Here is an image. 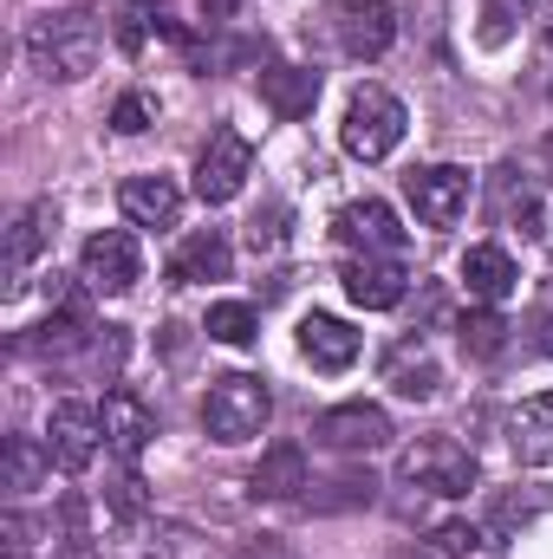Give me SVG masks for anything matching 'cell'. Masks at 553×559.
I'll use <instances>...</instances> for the list:
<instances>
[{
    "label": "cell",
    "instance_id": "obj_1",
    "mask_svg": "<svg viewBox=\"0 0 553 559\" xmlns=\"http://www.w3.org/2000/svg\"><path fill=\"white\" fill-rule=\"evenodd\" d=\"M98 46H105V33H98V20H92L85 7L46 13V20L26 26V59H33L46 79H66V85L98 66Z\"/></svg>",
    "mask_w": 553,
    "mask_h": 559
},
{
    "label": "cell",
    "instance_id": "obj_2",
    "mask_svg": "<svg viewBox=\"0 0 553 559\" xmlns=\"http://www.w3.org/2000/svg\"><path fill=\"white\" fill-rule=\"evenodd\" d=\"M404 105L385 92V85H358L352 92V105H345V124H339V143H345V156H358V163H385L398 143H404Z\"/></svg>",
    "mask_w": 553,
    "mask_h": 559
},
{
    "label": "cell",
    "instance_id": "obj_3",
    "mask_svg": "<svg viewBox=\"0 0 553 559\" xmlns=\"http://www.w3.org/2000/svg\"><path fill=\"white\" fill-rule=\"evenodd\" d=\"M268 417H274V397H268V384H261L255 371H228V378H215L209 397H202V429H209L215 442H248V436H261Z\"/></svg>",
    "mask_w": 553,
    "mask_h": 559
},
{
    "label": "cell",
    "instance_id": "obj_4",
    "mask_svg": "<svg viewBox=\"0 0 553 559\" xmlns=\"http://www.w3.org/2000/svg\"><path fill=\"white\" fill-rule=\"evenodd\" d=\"M398 481H411L423 495H469L475 488V455L456 436H423L398 455Z\"/></svg>",
    "mask_w": 553,
    "mask_h": 559
},
{
    "label": "cell",
    "instance_id": "obj_5",
    "mask_svg": "<svg viewBox=\"0 0 553 559\" xmlns=\"http://www.w3.org/2000/svg\"><path fill=\"white\" fill-rule=\"evenodd\" d=\"M248 169H255V143L222 124V131H209L202 156H196V195L209 209H222V202H235L248 189Z\"/></svg>",
    "mask_w": 553,
    "mask_h": 559
},
{
    "label": "cell",
    "instance_id": "obj_6",
    "mask_svg": "<svg viewBox=\"0 0 553 559\" xmlns=\"http://www.w3.org/2000/svg\"><path fill=\"white\" fill-rule=\"evenodd\" d=\"M404 195H411V209H416L423 228H456V222L469 215V169H456V163L411 169V176H404Z\"/></svg>",
    "mask_w": 553,
    "mask_h": 559
},
{
    "label": "cell",
    "instance_id": "obj_7",
    "mask_svg": "<svg viewBox=\"0 0 553 559\" xmlns=\"http://www.w3.org/2000/svg\"><path fill=\"white\" fill-rule=\"evenodd\" d=\"M98 442H105V417L92 411V404H52V423H46V449H52V462L66 468V475H85L92 462H98Z\"/></svg>",
    "mask_w": 553,
    "mask_h": 559
},
{
    "label": "cell",
    "instance_id": "obj_8",
    "mask_svg": "<svg viewBox=\"0 0 553 559\" xmlns=\"http://www.w3.org/2000/svg\"><path fill=\"white\" fill-rule=\"evenodd\" d=\"M143 274V261H138V241L125 235V228H105V235H92L85 241V254H79V280L92 286V293H131Z\"/></svg>",
    "mask_w": 553,
    "mask_h": 559
},
{
    "label": "cell",
    "instance_id": "obj_9",
    "mask_svg": "<svg viewBox=\"0 0 553 559\" xmlns=\"http://www.w3.org/2000/svg\"><path fill=\"white\" fill-rule=\"evenodd\" d=\"M313 436H319L326 449H339V455H372V449L391 442V417H385L378 404L352 397V404H332L326 417L313 423Z\"/></svg>",
    "mask_w": 553,
    "mask_h": 559
},
{
    "label": "cell",
    "instance_id": "obj_10",
    "mask_svg": "<svg viewBox=\"0 0 553 559\" xmlns=\"http://www.w3.org/2000/svg\"><path fill=\"white\" fill-rule=\"evenodd\" d=\"M332 241L352 248V254H404V228H398V215H391L378 195L345 202V209L332 215Z\"/></svg>",
    "mask_w": 553,
    "mask_h": 559
},
{
    "label": "cell",
    "instance_id": "obj_11",
    "mask_svg": "<svg viewBox=\"0 0 553 559\" xmlns=\"http://www.w3.org/2000/svg\"><path fill=\"white\" fill-rule=\"evenodd\" d=\"M332 26H339V46H345L352 59H385L391 39H398L391 0H339V7H332Z\"/></svg>",
    "mask_w": 553,
    "mask_h": 559
},
{
    "label": "cell",
    "instance_id": "obj_12",
    "mask_svg": "<svg viewBox=\"0 0 553 559\" xmlns=\"http://www.w3.org/2000/svg\"><path fill=\"white\" fill-rule=\"evenodd\" d=\"M339 280H345V299L365 306V312H391V306L404 299V286H411L404 254H352Z\"/></svg>",
    "mask_w": 553,
    "mask_h": 559
},
{
    "label": "cell",
    "instance_id": "obj_13",
    "mask_svg": "<svg viewBox=\"0 0 553 559\" xmlns=\"http://www.w3.org/2000/svg\"><path fill=\"white\" fill-rule=\"evenodd\" d=\"M52 228H59V209H52V202H26V209L13 215V228H7V293L26 286L20 274L52 248Z\"/></svg>",
    "mask_w": 553,
    "mask_h": 559
},
{
    "label": "cell",
    "instance_id": "obj_14",
    "mask_svg": "<svg viewBox=\"0 0 553 559\" xmlns=\"http://www.w3.org/2000/svg\"><path fill=\"white\" fill-rule=\"evenodd\" d=\"M98 417H105V449H111L118 462H138L143 449H150V436H156V417L143 411L138 391H111V397L98 404Z\"/></svg>",
    "mask_w": 553,
    "mask_h": 559
},
{
    "label": "cell",
    "instance_id": "obj_15",
    "mask_svg": "<svg viewBox=\"0 0 553 559\" xmlns=\"http://www.w3.org/2000/svg\"><path fill=\"white\" fill-rule=\"evenodd\" d=\"M299 352L313 358V371H352L358 365V332L332 312H306L299 319Z\"/></svg>",
    "mask_w": 553,
    "mask_h": 559
},
{
    "label": "cell",
    "instance_id": "obj_16",
    "mask_svg": "<svg viewBox=\"0 0 553 559\" xmlns=\"http://www.w3.org/2000/svg\"><path fill=\"white\" fill-rule=\"evenodd\" d=\"M261 105L274 111L280 124H299L319 105V72L313 66H268L261 72Z\"/></svg>",
    "mask_w": 553,
    "mask_h": 559
},
{
    "label": "cell",
    "instance_id": "obj_17",
    "mask_svg": "<svg viewBox=\"0 0 553 559\" xmlns=\"http://www.w3.org/2000/svg\"><path fill=\"white\" fill-rule=\"evenodd\" d=\"M118 209H125L131 228H169V222L183 215V189H176L169 176H131V182L118 189Z\"/></svg>",
    "mask_w": 553,
    "mask_h": 559
},
{
    "label": "cell",
    "instance_id": "obj_18",
    "mask_svg": "<svg viewBox=\"0 0 553 559\" xmlns=\"http://www.w3.org/2000/svg\"><path fill=\"white\" fill-rule=\"evenodd\" d=\"M462 286H469V299L502 306V299L521 286V267H515V254H508V248L482 241V248H469V254H462Z\"/></svg>",
    "mask_w": 553,
    "mask_h": 559
},
{
    "label": "cell",
    "instance_id": "obj_19",
    "mask_svg": "<svg viewBox=\"0 0 553 559\" xmlns=\"http://www.w3.org/2000/svg\"><path fill=\"white\" fill-rule=\"evenodd\" d=\"M508 449H515V462H528V468H553V391L528 397V404L508 417Z\"/></svg>",
    "mask_w": 553,
    "mask_h": 559
},
{
    "label": "cell",
    "instance_id": "obj_20",
    "mask_svg": "<svg viewBox=\"0 0 553 559\" xmlns=\"http://www.w3.org/2000/svg\"><path fill=\"white\" fill-rule=\"evenodd\" d=\"M228 267H235V254H228L222 228H196V235L169 254V280H176V286H196V280H228Z\"/></svg>",
    "mask_w": 553,
    "mask_h": 559
},
{
    "label": "cell",
    "instance_id": "obj_21",
    "mask_svg": "<svg viewBox=\"0 0 553 559\" xmlns=\"http://www.w3.org/2000/svg\"><path fill=\"white\" fill-rule=\"evenodd\" d=\"M92 338V319H85V299H66L46 325H33L26 338H20V352H33V358H72L79 345Z\"/></svg>",
    "mask_w": 553,
    "mask_h": 559
},
{
    "label": "cell",
    "instance_id": "obj_22",
    "mask_svg": "<svg viewBox=\"0 0 553 559\" xmlns=\"http://www.w3.org/2000/svg\"><path fill=\"white\" fill-rule=\"evenodd\" d=\"M248 488H255L261 501H293L299 488H313V481H306V455H299V442H274V449L255 462Z\"/></svg>",
    "mask_w": 553,
    "mask_h": 559
},
{
    "label": "cell",
    "instance_id": "obj_23",
    "mask_svg": "<svg viewBox=\"0 0 553 559\" xmlns=\"http://www.w3.org/2000/svg\"><path fill=\"white\" fill-rule=\"evenodd\" d=\"M0 468H7V488H13V495H26V488H39V481H46L52 449H39L33 436H7V442H0Z\"/></svg>",
    "mask_w": 553,
    "mask_h": 559
},
{
    "label": "cell",
    "instance_id": "obj_24",
    "mask_svg": "<svg viewBox=\"0 0 553 559\" xmlns=\"http://www.w3.org/2000/svg\"><path fill=\"white\" fill-rule=\"evenodd\" d=\"M456 338H462L469 358H502V345H508V319H502L495 306H475V312L456 319Z\"/></svg>",
    "mask_w": 553,
    "mask_h": 559
},
{
    "label": "cell",
    "instance_id": "obj_25",
    "mask_svg": "<svg viewBox=\"0 0 553 559\" xmlns=\"http://www.w3.org/2000/svg\"><path fill=\"white\" fill-rule=\"evenodd\" d=\"M255 332H261V312L255 306H242V299L209 306V338L215 345H255Z\"/></svg>",
    "mask_w": 553,
    "mask_h": 559
},
{
    "label": "cell",
    "instance_id": "obj_26",
    "mask_svg": "<svg viewBox=\"0 0 553 559\" xmlns=\"http://www.w3.org/2000/svg\"><path fill=\"white\" fill-rule=\"evenodd\" d=\"M391 391H398V397H411V404H430V397H436V365H430V358H423V352H398V358H391Z\"/></svg>",
    "mask_w": 553,
    "mask_h": 559
},
{
    "label": "cell",
    "instance_id": "obj_27",
    "mask_svg": "<svg viewBox=\"0 0 553 559\" xmlns=\"http://www.w3.org/2000/svg\"><path fill=\"white\" fill-rule=\"evenodd\" d=\"M150 33H163V7H150V0H125V13H118V46L138 59Z\"/></svg>",
    "mask_w": 553,
    "mask_h": 559
},
{
    "label": "cell",
    "instance_id": "obj_28",
    "mask_svg": "<svg viewBox=\"0 0 553 559\" xmlns=\"http://www.w3.org/2000/svg\"><path fill=\"white\" fill-rule=\"evenodd\" d=\"M150 124H156V98H150V92H125V98L111 105V131H118V138H143Z\"/></svg>",
    "mask_w": 553,
    "mask_h": 559
},
{
    "label": "cell",
    "instance_id": "obj_29",
    "mask_svg": "<svg viewBox=\"0 0 553 559\" xmlns=\"http://www.w3.org/2000/svg\"><path fill=\"white\" fill-rule=\"evenodd\" d=\"M495 195H502V215H521V222L534 228V195H528V182H521V169H515V163H502V169H495Z\"/></svg>",
    "mask_w": 553,
    "mask_h": 559
},
{
    "label": "cell",
    "instance_id": "obj_30",
    "mask_svg": "<svg viewBox=\"0 0 553 559\" xmlns=\"http://www.w3.org/2000/svg\"><path fill=\"white\" fill-rule=\"evenodd\" d=\"M248 248H255V254H280V248H286V209H280V202L248 222Z\"/></svg>",
    "mask_w": 553,
    "mask_h": 559
},
{
    "label": "cell",
    "instance_id": "obj_31",
    "mask_svg": "<svg viewBox=\"0 0 553 559\" xmlns=\"http://www.w3.org/2000/svg\"><path fill=\"white\" fill-rule=\"evenodd\" d=\"M332 495H313V508H358V501H372V475H339V481H326Z\"/></svg>",
    "mask_w": 553,
    "mask_h": 559
},
{
    "label": "cell",
    "instance_id": "obj_32",
    "mask_svg": "<svg viewBox=\"0 0 553 559\" xmlns=\"http://www.w3.org/2000/svg\"><path fill=\"white\" fill-rule=\"evenodd\" d=\"M143 508H150V495H143V481H138V475L125 468V475L111 481V514H118V521H138Z\"/></svg>",
    "mask_w": 553,
    "mask_h": 559
},
{
    "label": "cell",
    "instance_id": "obj_33",
    "mask_svg": "<svg viewBox=\"0 0 553 559\" xmlns=\"http://www.w3.org/2000/svg\"><path fill=\"white\" fill-rule=\"evenodd\" d=\"M436 547H443V554H456V559H469L475 547H482V527H462V521H443V527H436Z\"/></svg>",
    "mask_w": 553,
    "mask_h": 559
},
{
    "label": "cell",
    "instance_id": "obj_34",
    "mask_svg": "<svg viewBox=\"0 0 553 559\" xmlns=\"http://www.w3.org/2000/svg\"><path fill=\"white\" fill-rule=\"evenodd\" d=\"M508 39H515V13H502V7L482 0V46H508Z\"/></svg>",
    "mask_w": 553,
    "mask_h": 559
},
{
    "label": "cell",
    "instance_id": "obj_35",
    "mask_svg": "<svg viewBox=\"0 0 553 559\" xmlns=\"http://www.w3.org/2000/svg\"><path fill=\"white\" fill-rule=\"evenodd\" d=\"M528 514H534V501H495V514H489V527H495V534H508V527H521Z\"/></svg>",
    "mask_w": 553,
    "mask_h": 559
},
{
    "label": "cell",
    "instance_id": "obj_36",
    "mask_svg": "<svg viewBox=\"0 0 553 559\" xmlns=\"http://www.w3.org/2000/svg\"><path fill=\"white\" fill-rule=\"evenodd\" d=\"M0 527H7V547H13V559H20L26 547H33V521H26V514H7Z\"/></svg>",
    "mask_w": 553,
    "mask_h": 559
},
{
    "label": "cell",
    "instance_id": "obj_37",
    "mask_svg": "<svg viewBox=\"0 0 553 559\" xmlns=\"http://www.w3.org/2000/svg\"><path fill=\"white\" fill-rule=\"evenodd\" d=\"M235 7H242V0H202V13H209V20H235Z\"/></svg>",
    "mask_w": 553,
    "mask_h": 559
},
{
    "label": "cell",
    "instance_id": "obj_38",
    "mask_svg": "<svg viewBox=\"0 0 553 559\" xmlns=\"http://www.w3.org/2000/svg\"><path fill=\"white\" fill-rule=\"evenodd\" d=\"M534 345L553 358V312H541V325H534Z\"/></svg>",
    "mask_w": 553,
    "mask_h": 559
},
{
    "label": "cell",
    "instance_id": "obj_39",
    "mask_svg": "<svg viewBox=\"0 0 553 559\" xmlns=\"http://www.w3.org/2000/svg\"><path fill=\"white\" fill-rule=\"evenodd\" d=\"M385 559H430V554H423V547H391Z\"/></svg>",
    "mask_w": 553,
    "mask_h": 559
},
{
    "label": "cell",
    "instance_id": "obj_40",
    "mask_svg": "<svg viewBox=\"0 0 553 559\" xmlns=\"http://www.w3.org/2000/svg\"><path fill=\"white\" fill-rule=\"evenodd\" d=\"M489 7H502V13H515V7H528V0H489ZM521 20V13H515Z\"/></svg>",
    "mask_w": 553,
    "mask_h": 559
},
{
    "label": "cell",
    "instance_id": "obj_41",
    "mask_svg": "<svg viewBox=\"0 0 553 559\" xmlns=\"http://www.w3.org/2000/svg\"><path fill=\"white\" fill-rule=\"evenodd\" d=\"M548 46H553V7H548Z\"/></svg>",
    "mask_w": 553,
    "mask_h": 559
},
{
    "label": "cell",
    "instance_id": "obj_42",
    "mask_svg": "<svg viewBox=\"0 0 553 559\" xmlns=\"http://www.w3.org/2000/svg\"><path fill=\"white\" fill-rule=\"evenodd\" d=\"M548 169H553V138H548Z\"/></svg>",
    "mask_w": 553,
    "mask_h": 559
}]
</instances>
